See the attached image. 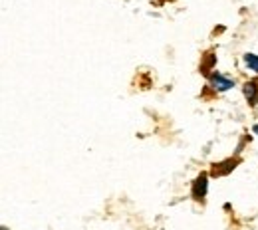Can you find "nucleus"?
<instances>
[{"mask_svg": "<svg viewBox=\"0 0 258 230\" xmlns=\"http://www.w3.org/2000/svg\"><path fill=\"white\" fill-rule=\"evenodd\" d=\"M207 181H209V179H207L205 173L195 181V185H193V196H195L197 200H201V198L207 194V189H209V183H207Z\"/></svg>", "mask_w": 258, "mask_h": 230, "instance_id": "nucleus-1", "label": "nucleus"}, {"mask_svg": "<svg viewBox=\"0 0 258 230\" xmlns=\"http://www.w3.org/2000/svg\"><path fill=\"white\" fill-rule=\"evenodd\" d=\"M211 81H213V85H215V89H218V91H226V89H230L234 83L230 81V79H226V77H222L220 74H215L213 77H211Z\"/></svg>", "mask_w": 258, "mask_h": 230, "instance_id": "nucleus-2", "label": "nucleus"}, {"mask_svg": "<svg viewBox=\"0 0 258 230\" xmlns=\"http://www.w3.org/2000/svg\"><path fill=\"white\" fill-rule=\"evenodd\" d=\"M244 95L250 103H256V95H258V83L256 81H248L244 85Z\"/></svg>", "mask_w": 258, "mask_h": 230, "instance_id": "nucleus-3", "label": "nucleus"}, {"mask_svg": "<svg viewBox=\"0 0 258 230\" xmlns=\"http://www.w3.org/2000/svg\"><path fill=\"white\" fill-rule=\"evenodd\" d=\"M244 64L248 66V70H252V72L258 74V56L256 54H246L244 56Z\"/></svg>", "mask_w": 258, "mask_h": 230, "instance_id": "nucleus-4", "label": "nucleus"}]
</instances>
